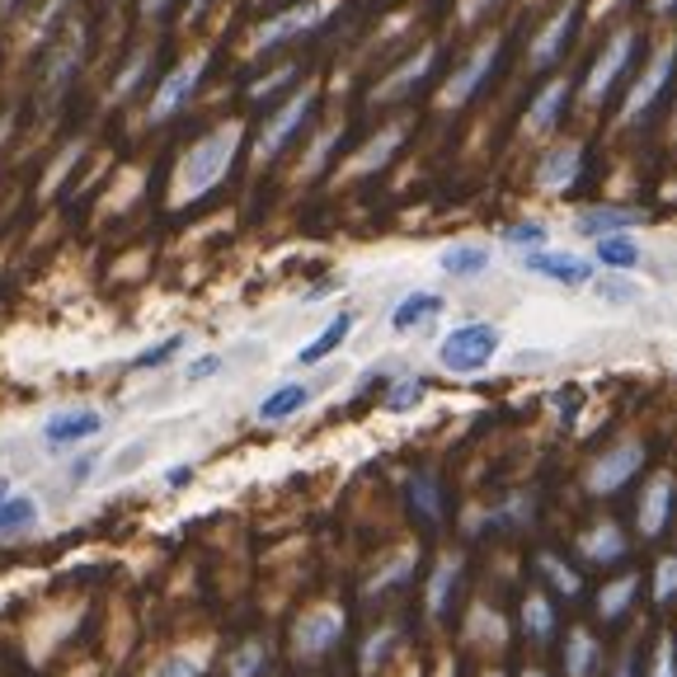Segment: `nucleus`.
I'll return each instance as SVG.
<instances>
[{"label": "nucleus", "mask_w": 677, "mask_h": 677, "mask_svg": "<svg viewBox=\"0 0 677 677\" xmlns=\"http://www.w3.org/2000/svg\"><path fill=\"white\" fill-rule=\"evenodd\" d=\"M640 466H644V447H640V443L611 447V452H603V456L593 462V470H588V490H593V494H617V490H626V480L640 476Z\"/></svg>", "instance_id": "obj_8"}, {"label": "nucleus", "mask_w": 677, "mask_h": 677, "mask_svg": "<svg viewBox=\"0 0 677 677\" xmlns=\"http://www.w3.org/2000/svg\"><path fill=\"white\" fill-rule=\"evenodd\" d=\"M0 452H5V447H0Z\"/></svg>", "instance_id": "obj_50"}, {"label": "nucleus", "mask_w": 677, "mask_h": 677, "mask_svg": "<svg viewBox=\"0 0 677 677\" xmlns=\"http://www.w3.org/2000/svg\"><path fill=\"white\" fill-rule=\"evenodd\" d=\"M188 343V335H170V339H161V343H151V349H141L128 367L132 372H155V367H170V362L179 358V349Z\"/></svg>", "instance_id": "obj_33"}, {"label": "nucleus", "mask_w": 677, "mask_h": 677, "mask_svg": "<svg viewBox=\"0 0 677 677\" xmlns=\"http://www.w3.org/2000/svg\"><path fill=\"white\" fill-rule=\"evenodd\" d=\"M316 20H320V5H316V0H306V5L278 14V20L259 34V52H269V47H282V43L296 38V34H311V28H316Z\"/></svg>", "instance_id": "obj_20"}, {"label": "nucleus", "mask_w": 677, "mask_h": 677, "mask_svg": "<svg viewBox=\"0 0 677 677\" xmlns=\"http://www.w3.org/2000/svg\"><path fill=\"white\" fill-rule=\"evenodd\" d=\"M194 476H198V466L194 462H179V466H170L165 470V490H188V485H194Z\"/></svg>", "instance_id": "obj_45"}, {"label": "nucleus", "mask_w": 677, "mask_h": 677, "mask_svg": "<svg viewBox=\"0 0 677 677\" xmlns=\"http://www.w3.org/2000/svg\"><path fill=\"white\" fill-rule=\"evenodd\" d=\"M597 296L611 302V306H631L640 296V288H635V282H626L621 273H603V278H597Z\"/></svg>", "instance_id": "obj_36"}, {"label": "nucleus", "mask_w": 677, "mask_h": 677, "mask_svg": "<svg viewBox=\"0 0 677 677\" xmlns=\"http://www.w3.org/2000/svg\"><path fill=\"white\" fill-rule=\"evenodd\" d=\"M570 94H574V81L570 75H556L537 100H532V108H527V128L532 132H550L556 122L564 118V108H570Z\"/></svg>", "instance_id": "obj_14"}, {"label": "nucleus", "mask_w": 677, "mask_h": 677, "mask_svg": "<svg viewBox=\"0 0 677 677\" xmlns=\"http://www.w3.org/2000/svg\"><path fill=\"white\" fill-rule=\"evenodd\" d=\"M635 52H640V28H621V34H611L603 43V52L593 57V67L584 75V100L597 108V104H607L611 94H617V85L631 75L635 67Z\"/></svg>", "instance_id": "obj_3"}, {"label": "nucleus", "mask_w": 677, "mask_h": 677, "mask_svg": "<svg viewBox=\"0 0 677 677\" xmlns=\"http://www.w3.org/2000/svg\"><path fill=\"white\" fill-rule=\"evenodd\" d=\"M626 550L631 546H626V532L617 523H597L579 537V556L588 564H617V560H626Z\"/></svg>", "instance_id": "obj_17"}, {"label": "nucleus", "mask_w": 677, "mask_h": 677, "mask_svg": "<svg viewBox=\"0 0 677 677\" xmlns=\"http://www.w3.org/2000/svg\"><path fill=\"white\" fill-rule=\"evenodd\" d=\"M5 499H10V480H5V476H0V503H5Z\"/></svg>", "instance_id": "obj_47"}, {"label": "nucleus", "mask_w": 677, "mask_h": 677, "mask_svg": "<svg viewBox=\"0 0 677 677\" xmlns=\"http://www.w3.org/2000/svg\"><path fill=\"white\" fill-rule=\"evenodd\" d=\"M617 677H635V673H631V664H621V673H617Z\"/></svg>", "instance_id": "obj_48"}, {"label": "nucleus", "mask_w": 677, "mask_h": 677, "mask_svg": "<svg viewBox=\"0 0 677 677\" xmlns=\"http://www.w3.org/2000/svg\"><path fill=\"white\" fill-rule=\"evenodd\" d=\"M409 509H415V517L419 523H429V527H437L443 523V485H437V476H409Z\"/></svg>", "instance_id": "obj_23"}, {"label": "nucleus", "mask_w": 677, "mask_h": 677, "mask_svg": "<svg viewBox=\"0 0 677 677\" xmlns=\"http://www.w3.org/2000/svg\"><path fill=\"white\" fill-rule=\"evenodd\" d=\"M556 415H560V423H574V415H579V390H560V396H556Z\"/></svg>", "instance_id": "obj_46"}, {"label": "nucleus", "mask_w": 677, "mask_h": 677, "mask_svg": "<svg viewBox=\"0 0 677 677\" xmlns=\"http://www.w3.org/2000/svg\"><path fill=\"white\" fill-rule=\"evenodd\" d=\"M311 114H316V90H302V94H292L288 104L278 108V114L264 122V137H259V155L264 161H273V155L288 151V141L296 137L311 122Z\"/></svg>", "instance_id": "obj_6"}, {"label": "nucleus", "mask_w": 677, "mask_h": 677, "mask_svg": "<svg viewBox=\"0 0 677 677\" xmlns=\"http://www.w3.org/2000/svg\"><path fill=\"white\" fill-rule=\"evenodd\" d=\"M94 470H100V452L71 456V466H67V485H71V490H85V485L94 480Z\"/></svg>", "instance_id": "obj_40"}, {"label": "nucleus", "mask_w": 677, "mask_h": 677, "mask_svg": "<svg viewBox=\"0 0 677 677\" xmlns=\"http://www.w3.org/2000/svg\"><path fill=\"white\" fill-rule=\"evenodd\" d=\"M443 273L447 278H462V282H470V278H480V273H490V264H494V255L485 245H452V249H443Z\"/></svg>", "instance_id": "obj_24"}, {"label": "nucleus", "mask_w": 677, "mask_h": 677, "mask_svg": "<svg viewBox=\"0 0 677 677\" xmlns=\"http://www.w3.org/2000/svg\"><path fill=\"white\" fill-rule=\"evenodd\" d=\"M443 306H447V302H443L437 292H409L405 302L390 311V329H396V335H415V329H423L429 320L443 316Z\"/></svg>", "instance_id": "obj_19"}, {"label": "nucleus", "mask_w": 677, "mask_h": 677, "mask_svg": "<svg viewBox=\"0 0 677 677\" xmlns=\"http://www.w3.org/2000/svg\"><path fill=\"white\" fill-rule=\"evenodd\" d=\"M523 269L546 282H560V288H584V282H593V264L579 255H564V249H527Z\"/></svg>", "instance_id": "obj_12"}, {"label": "nucleus", "mask_w": 677, "mask_h": 677, "mask_svg": "<svg viewBox=\"0 0 677 677\" xmlns=\"http://www.w3.org/2000/svg\"><path fill=\"white\" fill-rule=\"evenodd\" d=\"M546 241H550V231L541 226V222H513V226H503V245L509 249H546Z\"/></svg>", "instance_id": "obj_35"}, {"label": "nucleus", "mask_w": 677, "mask_h": 677, "mask_svg": "<svg viewBox=\"0 0 677 677\" xmlns=\"http://www.w3.org/2000/svg\"><path fill=\"white\" fill-rule=\"evenodd\" d=\"M673 75H677V43L658 47V57L650 61V71L640 75L635 90H631V100H626L621 118H626V122H644V118H650L654 108L664 104V94L673 90Z\"/></svg>", "instance_id": "obj_5"}, {"label": "nucleus", "mask_w": 677, "mask_h": 677, "mask_svg": "<svg viewBox=\"0 0 677 677\" xmlns=\"http://www.w3.org/2000/svg\"><path fill=\"white\" fill-rule=\"evenodd\" d=\"M433 61H437V47H423V52H419L415 61H405V67H400L396 75H390V85H382L376 94H382V100H400V94H409V90H415V85L423 81V75L433 71Z\"/></svg>", "instance_id": "obj_27"}, {"label": "nucleus", "mask_w": 677, "mask_h": 677, "mask_svg": "<svg viewBox=\"0 0 677 677\" xmlns=\"http://www.w3.org/2000/svg\"><path fill=\"white\" fill-rule=\"evenodd\" d=\"M343 640V611L339 607H316L296 621V654L302 658H325Z\"/></svg>", "instance_id": "obj_11"}, {"label": "nucleus", "mask_w": 677, "mask_h": 677, "mask_svg": "<svg viewBox=\"0 0 677 677\" xmlns=\"http://www.w3.org/2000/svg\"><path fill=\"white\" fill-rule=\"evenodd\" d=\"M349 335H353V311H339V316L329 320L302 353H296V362H302V367H316V362H325L329 353H339V343L349 339Z\"/></svg>", "instance_id": "obj_22"}, {"label": "nucleus", "mask_w": 677, "mask_h": 677, "mask_svg": "<svg viewBox=\"0 0 677 677\" xmlns=\"http://www.w3.org/2000/svg\"><path fill=\"white\" fill-rule=\"evenodd\" d=\"M523 631L537 644H546L550 635H556V607L546 603V593H527L523 597Z\"/></svg>", "instance_id": "obj_29"}, {"label": "nucleus", "mask_w": 677, "mask_h": 677, "mask_svg": "<svg viewBox=\"0 0 677 677\" xmlns=\"http://www.w3.org/2000/svg\"><path fill=\"white\" fill-rule=\"evenodd\" d=\"M499 343H503V329L490 320H470V325H456L452 335L437 343V362L456 376H476L485 372L490 362L499 358Z\"/></svg>", "instance_id": "obj_2"}, {"label": "nucleus", "mask_w": 677, "mask_h": 677, "mask_svg": "<svg viewBox=\"0 0 677 677\" xmlns=\"http://www.w3.org/2000/svg\"><path fill=\"white\" fill-rule=\"evenodd\" d=\"M306 405H311V386H306V382H282L278 390H269V396L259 400L255 419H259V423H288V419L302 415Z\"/></svg>", "instance_id": "obj_16"}, {"label": "nucleus", "mask_w": 677, "mask_h": 677, "mask_svg": "<svg viewBox=\"0 0 677 677\" xmlns=\"http://www.w3.org/2000/svg\"><path fill=\"white\" fill-rule=\"evenodd\" d=\"M202 67H208V57H188L179 71H170L161 90H155V100H151V122H165V118H175L179 108H188V100H194V90L202 81Z\"/></svg>", "instance_id": "obj_10"}, {"label": "nucleus", "mask_w": 677, "mask_h": 677, "mask_svg": "<svg viewBox=\"0 0 677 677\" xmlns=\"http://www.w3.org/2000/svg\"><path fill=\"white\" fill-rule=\"evenodd\" d=\"M147 677H202V664L194 654H170V658H161Z\"/></svg>", "instance_id": "obj_38"}, {"label": "nucleus", "mask_w": 677, "mask_h": 677, "mask_svg": "<svg viewBox=\"0 0 677 677\" xmlns=\"http://www.w3.org/2000/svg\"><path fill=\"white\" fill-rule=\"evenodd\" d=\"M499 57H503V43H499V38H494V43H485L480 52L470 57L466 67H462V71H456L452 81H447V90H443V104L462 108V104L476 100V94H480L485 85H490V75L499 71Z\"/></svg>", "instance_id": "obj_9"}, {"label": "nucleus", "mask_w": 677, "mask_h": 677, "mask_svg": "<svg viewBox=\"0 0 677 677\" xmlns=\"http://www.w3.org/2000/svg\"><path fill=\"white\" fill-rule=\"evenodd\" d=\"M527 677H541V673H527Z\"/></svg>", "instance_id": "obj_49"}, {"label": "nucleus", "mask_w": 677, "mask_h": 677, "mask_svg": "<svg viewBox=\"0 0 677 677\" xmlns=\"http://www.w3.org/2000/svg\"><path fill=\"white\" fill-rule=\"evenodd\" d=\"M597 658H603V644L588 631H570V640H564V668H570V677H588L597 668Z\"/></svg>", "instance_id": "obj_28"}, {"label": "nucleus", "mask_w": 677, "mask_h": 677, "mask_svg": "<svg viewBox=\"0 0 677 677\" xmlns=\"http://www.w3.org/2000/svg\"><path fill=\"white\" fill-rule=\"evenodd\" d=\"M527 513H532V494H513L509 503H503V509H494L490 527H523Z\"/></svg>", "instance_id": "obj_37"}, {"label": "nucleus", "mask_w": 677, "mask_h": 677, "mask_svg": "<svg viewBox=\"0 0 677 677\" xmlns=\"http://www.w3.org/2000/svg\"><path fill=\"white\" fill-rule=\"evenodd\" d=\"M650 677H677V664H673V635H658L654 644V673Z\"/></svg>", "instance_id": "obj_44"}, {"label": "nucleus", "mask_w": 677, "mask_h": 677, "mask_svg": "<svg viewBox=\"0 0 677 677\" xmlns=\"http://www.w3.org/2000/svg\"><path fill=\"white\" fill-rule=\"evenodd\" d=\"M579 179H584V147H579V141H564V147L541 155L537 184L546 188V194H570Z\"/></svg>", "instance_id": "obj_13"}, {"label": "nucleus", "mask_w": 677, "mask_h": 677, "mask_svg": "<svg viewBox=\"0 0 677 677\" xmlns=\"http://www.w3.org/2000/svg\"><path fill=\"white\" fill-rule=\"evenodd\" d=\"M654 597L658 603H673L677 597V560L668 556L664 564H658V579H654Z\"/></svg>", "instance_id": "obj_43"}, {"label": "nucleus", "mask_w": 677, "mask_h": 677, "mask_svg": "<svg viewBox=\"0 0 677 677\" xmlns=\"http://www.w3.org/2000/svg\"><path fill=\"white\" fill-rule=\"evenodd\" d=\"M579 20H584L579 0H564V5L550 14V24L537 34V43H532V71H550L564 52H570V43H574V34H579Z\"/></svg>", "instance_id": "obj_7"}, {"label": "nucleus", "mask_w": 677, "mask_h": 677, "mask_svg": "<svg viewBox=\"0 0 677 677\" xmlns=\"http://www.w3.org/2000/svg\"><path fill=\"white\" fill-rule=\"evenodd\" d=\"M635 593H640V574H626V579H617V584H607L603 597H597V617H603V621H621L626 607L635 603Z\"/></svg>", "instance_id": "obj_30"}, {"label": "nucleus", "mask_w": 677, "mask_h": 677, "mask_svg": "<svg viewBox=\"0 0 677 677\" xmlns=\"http://www.w3.org/2000/svg\"><path fill=\"white\" fill-rule=\"evenodd\" d=\"M396 640H400V631H382V635H372V640H367V650H362V668H367V673L382 668V658H386L390 650H396Z\"/></svg>", "instance_id": "obj_39"}, {"label": "nucleus", "mask_w": 677, "mask_h": 677, "mask_svg": "<svg viewBox=\"0 0 677 677\" xmlns=\"http://www.w3.org/2000/svg\"><path fill=\"white\" fill-rule=\"evenodd\" d=\"M593 259L603 264L607 273H631V269H640V245L631 235H603V241H593Z\"/></svg>", "instance_id": "obj_25"}, {"label": "nucleus", "mask_w": 677, "mask_h": 677, "mask_svg": "<svg viewBox=\"0 0 677 677\" xmlns=\"http://www.w3.org/2000/svg\"><path fill=\"white\" fill-rule=\"evenodd\" d=\"M264 673H269V640H245L226 664V677H264Z\"/></svg>", "instance_id": "obj_31"}, {"label": "nucleus", "mask_w": 677, "mask_h": 677, "mask_svg": "<svg viewBox=\"0 0 677 677\" xmlns=\"http://www.w3.org/2000/svg\"><path fill=\"white\" fill-rule=\"evenodd\" d=\"M235 151H241V128H235V122H226V128L208 132L194 151L184 155L179 194H184V198H202V194H212V188L226 179V170H231V161H235Z\"/></svg>", "instance_id": "obj_1"}, {"label": "nucleus", "mask_w": 677, "mask_h": 677, "mask_svg": "<svg viewBox=\"0 0 677 677\" xmlns=\"http://www.w3.org/2000/svg\"><path fill=\"white\" fill-rule=\"evenodd\" d=\"M673 476H658L650 480V490H644V503H640V532L644 537H658V532L668 527V513H673Z\"/></svg>", "instance_id": "obj_21"}, {"label": "nucleus", "mask_w": 677, "mask_h": 677, "mask_svg": "<svg viewBox=\"0 0 677 677\" xmlns=\"http://www.w3.org/2000/svg\"><path fill=\"white\" fill-rule=\"evenodd\" d=\"M423 396H429V382L423 376H396V382L386 386V409L390 415H405V409H415V405H423Z\"/></svg>", "instance_id": "obj_32"}, {"label": "nucleus", "mask_w": 677, "mask_h": 677, "mask_svg": "<svg viewBox=\"0 0 677 677\" xmlns=\"http://www.w3.org/2000/svg\"><path fill=\"white\" fill-rule=\"evenodd\" d=\"M147 456H151V437H141V443H132L128 452H118V456H114V476H132V470H137L141 462H147Z\"/></svg>", "instance_id": "obj_42"}, {"label": "nucleus", "mask_w": 677, "mask_h": 677, "mask_svg": "<svg viewBox=\"0 0 677 677\" xmlns=\"http://www.w3.org/2000/svg\"><path fill=\"white\" fill-rule=\"evenodd\" d=\"M222 367H226V358L222 353H202V358H194L188 362V372H184V382H212V376H222Z\"/></svg>", "instance_id": "obj_41"}, {"label": "nucleus", "mask_w": 677, "mask_h": 677, "mask_svg": "<svg viewBox=\"0 0 677 677\" xmlns=\"http://www.w3.org/2000/svg\"><path fill=\"white\" fill-rule=\"evenodd\" d=\"M38 517H43V509L34 494L10 490V499L0 503V541H20L28 532H38Z\"/></svg>", "instance_id": "obj_18"}, {"label": "nucleus", "mask_w": 677, "mask_h": 677, "mask_svg": "<svg viewBox=\"0 0 677 677\" xmlns=\"http://www.w3.org/2000/svg\"><path fill=\"white\" fill-rule=\"evenodd\" d=\"M537 570H541L550 584H556V593H564V597H579V593H584V579H579L570 564H560V556H550V550H541V556H537Z\"/></svg>", "instance_id": "obj_34"}, {"label": "nucleus", "mask_w": 677, "mask_h": 677, "mask_svg": "<svg viewBox=\"0 0 677 677\" xmlns=\"http://www.w3.org/2000/svg\"><path fill=\"white\" fill-rule=\"evenodd\" d=\"M104 415L94 405H67V409H52L43 419V447L47 452H71V447H85L90 437L104 433Z\"/></svg>", "instance_id": "obj_4"}, {"label": "nucleus", "mask_w": 677, "mask_h": 677, "mask_svg": "<svg viewBox=\"0 0 677 677\" xmlns=\"http://www.w3.org/2000/svg\"><path fill=\"white\" fill-rule=\"evenodd\" d=\"M456 579H462V556H447L433 570V579H429V617L433 621L447 617V603H452V593H456Z\"/></svg>", "instance_id": "obj_26"}, {"label": "nucleus", "mask_w": 677, "mask_h": 677, "mask_svg": "<svg viewBox=\"0 0 677 677\" xmlns=\"http://www.w3.org/2000/svg\"><path fill=\"white\" fill-rule=\"evenodd\" d=\"M640 222H644V212H635V208H588L574 217V231L588 235V241H603V235H626Z\"/></svg>", "instance_id": "obj_15"}]
</instances>
